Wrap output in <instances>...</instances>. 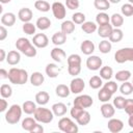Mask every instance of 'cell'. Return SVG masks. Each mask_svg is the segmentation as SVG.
<instances>
[{
	"instance_id": "1",
	"label": "cell",
	"mask_w": 133,
	"mask_h": 133,
	"mask_svg": "<svg viewBox=\"0 0 133 133\" xmlns=\"http://www.w3.org/2000/svg\"><path fill=\"white\" fill-rule=\"evenodd\" d=\"M16 48L27 57H34L36 55L35 46L26 37H19L16 41Z\"/></svg>"
},
{
	"instance_id": "2",
	"label": "cell",
	"mask_w": 133,
	"mask_h": 133,
	"mask_svg": "<svg viewBox=\"0 0 133 133\" xmlns=\"http://www.w3.org/2000/svg\"><path fill=\"white\" fill-rule=\"evenodd\" d=\"M8 80L12 84L22 85L25 84L28 80V74L24 69L11 68L8 71Z\"/></svg>"
},
{
	"instance_id": "3",
	"label": "cell",
	"mask_w": 133,
	"mask_h": 133,
	"mask_svg": "<svg viewBox=\"0 0 133 133\" xmlns=\"http://www.w3.org/2000/svg\"><path fill=\"white\" fill-rule=\"evenodd\" d=\"M22 112H23V109H22V107L20 105H18V104L11 105L10 108L5 113V121H6V123H8L9 125L18 124L20 122V119H21Z\"/></svg>"
},
{
	"instance_id": "4",
	"label": "cell",
	"mask_w": 133,
	"mask_h": 133,
	"mask_svg": "<svg viewBox=\"0 0 133 133\" xmlns=\"http://www.w3.org/2000/svg\"><path fill=\"white\" fill-rule=\"evenodd\" d=\"M33 115H34V118L37 122L43 123V124L51 123L53 121V117H54V113H53L52 110H50L48 108H45V107H42V106L36 108Z\"/></svg>"
},
{
	"instance_id": "5",
	"label": "cell",
	"mask_w": 133,
	"mask_h": 133,
	"mask_svg": "<svg viewBox=\"0 0 133 133\" xmlns=\"http://www.w3.org/2000/svg\"><path fill=\"white\" fill-rule=\"evenodd\" d=\"M114 60L117 63H124L126 61H133V48L126 47L117 50L114 54Z\"/></svg>"
},
{
	"instance_id": "6",
	"label": "cell",
	"mask_w": 133,
	"mask_h": 133,
	"mask_svg": "<svg viewBox=\"0 0 133 133\" xmlns=\"http://www.w3.org/2000/svg\"><path fill=\"white\" fill-rule=\"evenodd\" d=\"M58 128L65 133H77L79 130L78 126L69 117H61L58 122Z\"/></svg>"
},
{
	"instance_id": "7",
	"label": "cell",
	"mask_w": 133,
	"mask_h": 133,
	"mask_svg": "<svg viewBox=\"0 0 133 133\" xmlns=\"http://www.w3.org/2000/svg\"><path fill=\"white\" fill-rule=\"evenodd\" d=\"M73 104H74V106H77L79 108L85 109V108L90 107L94 104V100L88 95H81V96H78L77 98H75Z\"/></svg>"
},
{
	"instance_id": "8",
	"label": "cell",
	"mask_w": 133,
	"mask_h": 133,
	"mask_svg": "<svg viewBox=\"0 0 133 133\" xmlns=\"http://www.w3.org/2000/svg\"><path fill=\"white\" fill-rule=\"evenodd\" d=\"M53 16L57 19V20H62L65 15H66V10H65V5L61 2H54L51 6Z\"/></svg>"
},
{
	"instance_id": "9",
	"label": "cell",
	"mask_w": 133,
	"mask_h": 133,
	"mask_svg": "<svg viewBox=\"0 0 133 133\" xmlns=\"http://www.w3.org/2000/svg\"><path fill=\"white\" fill-rule=\"evenodd\" d=\"M102 59L97 55H90L86 59V66L90 71H98L102 66Z\"/></svg>"
},
{
	"instance_id": "10",
	"label": "cell",
	"mask_w": 133,
	"mask_h": 133,
	"mask_svg": "<svg viewBox=\"0 0 133 133\" xmlns=\"http://www.w3.org/2000/svg\"><path fill=\"white\" fill-rule=\"evenodd\" d=\"M84 87H85V83L82 78L76 77L71 81L70 89H71L72 94H80L81 91H83Z\"/></svg>"
},
{
	"instance_id": "11",
	"label": "cell",
	"mask_w": 133,
	"mask_h": 133,
	"mask_svg": "<svg viewBox=\"0 0 133 133\" xmlns=\"http://www.w3.org/2000/svg\"><path fill=\"white\" fill-rule=\"evenodd\" d=\"M32 44L36 48H46L49 45V38L45 33H37L33 36Z\"/></svg>"
},
{
	"instance_id": "12",
	"label": "cell",
	"mask_w": 133,
	"mask_h": 133,
	"mask_svg": "<svg viewBox=\"0 0 133 133\" xmlns=\"http://www.w3.org/2000/svg\"><path fill=\"white\" fill-rule=\"evenodd\" d=\"M107 127H108V130L112 133H118L123 130L124 128V123L123 121L118 119V118H110L108 121V124H107Z\"/></svg>"
},
{
	"instance_id": "13",
	"label": "cell",
	"mask_w": 133,
	"mask_h": 133,
	"mask_svg": "<svg viewBox=\"0 0 133 133\" xmlns=\"http://www.w3.org/2000/svg\"><path fill=\"white\" fill-rule=\"evenodd\" d=\"M101 113L102 115L105 117V118H111L114 113H115V109H114V106L108 102L104 103L102 106H101Z\"/></svg>"
},
{
	"instance_id": "14",
	"label": "cell",
	"mask_w": 133,
	"mask_h": 133,
	"mask_svg": "<svg viewBox=\"0 0 133 133\" xmlns=\"http://www.w3.org/2000/svg\"><path fill=\"white\" fill-rule=\"evenodd\" d=\"M18 17L20 19V21H22L23 23H26V22H30L32 17H33V12L30 8L28 7H23L19 10L18 12Z\"/></svg>"
},
{
	"instance_id": "15",
	"label": "cell",
	"mask_w": 133,
	"mask_h": 133,
	"mask_svg": "<svg viewBox=\"0 0 133 133\" xmlns=\"http://www.w3.org/2000/svg\"><path fill=\"white\" fill-rule=\"evenodd\" d=\"M80 50L85 55H91L94 53V51H95V44L89 39H85V41H83L81 43Z\"/></svg>"
},
{
	"instance_id": "16",
	"label": "cell",
	"mask_w": 133,
	"mask_h": 133,
	"mask_svg": "<svg viewBox=\"0 0 133 133\" xmlns=\"http://www.w3.org/2000/svg\"><path fill=\"white\" fill-rule=\"evenodd\" d=\"M112 30H113V26L108 23V24H105V25H100L98 27V30L97 31H98L99 36H101L103 38H107V37L109 38Z\"/></svg>"
},
{
	"instance_id": "17",
	"label": "cell",
	"mask_w": 133,
	"mask_h": 133,
	"mask_svg": "<svg viewBox=\"0 0 133 133\" xmlns=\"http://www.w3.org/2000/svg\"><path fill=\"white\" fill-rule=\"evenodd\" d=\"M65 56H66L65 52L61 48H59V47L53 48L51 50V58L54 61H56V62H61L65 58Z\"/></svg>"
},
{
	"instance_id": "18",
	"label": "cell",
	"mask_w": 133,
	"mask_h": 133,
	"mask_svg": "<svg viewBox=\"0 0 133 133\" xmlns=\"http://www.w3.org/2000/svg\"><path fill=\"white\" fill-rule=\"evenodd\" d=\"M21 60V54L16 51V50H11L7 53V56H6V61L8 64L10 65H16L20 62Z\"/></svg>"
},
{
	"instance_id": "19",
	"label": "cell",
	"mask_w": 133,
	"mask_h": 133,
	"mask_svg": "<svg viewBox=\"0 0 133 133\" xmlns=\"http://www.w3.org/2000/svg\"><path fill=\"white\" fill-rule=\"evenodd\" d=\"M16 23V15L14 12H5L1 17V24L4 26L11 27Z\"/></svg>"
},
{
	"instance_id": "20",
	"label": "cell",
	"mask_w": 133,
	"mask_h": 133,
	"mask_svg": "<svg viewBox=\"0 0 133 133\" xmlns=\"http://www.w3.org/2000/svg\"><path fill=\"white\" fill-rule=\"evenodd\" d=\"M45 71H46V74L50 78H56L59 75V73L61 72V69L58 68V65L55 63H48Z\"/></svg>"
},
{
	"instance_id": "21",
	"label": "cell",
	"mask_w": 133,
	"mask_h": 133,
	"mask_svg": "<svg viewBox=\"0 0 133 133\" xmlns=\"http://www.w3.org/2000/svg\"><path fill=\"white\" fill-rule=\"evenodd\" d=\"M45 81V77L41 72H33L30 76V83L33 86H41Z\"/></svg>"
},
{
	"instance_id": "22",
	"label": "cell",
	"mask_w": 133,
	"mask_h": 133,
	"mask_svg": "<svg viewBox=\"0 0 133 133\" xmlns=\"http://www.w3.org/2000/svg\"><path fill=\"white\" fill-rule=\"evenodd\" d=\"M52 43L55 45V46H61L65 43L66 41V34L63 33L62 31H57L53 34L52 36Z\"/></svg>"
},
{
	"instance_id": "23",
	"label": "cell",
	"mask_w": 133,
	"mask_h": 133,
	"mask_svg": "<svg viewBox=\"0 0 133 133\" xmlns=\"http://www.w3.org/2000/svg\"><path fill=\"white\" fill-rule=\"evenodd\" d=\"M52 111L54 113V115L56 116H62L66 113V106L65 104L61 103V102H58V103H55L52 105Z\"/></svg>"
},
{
	"instance_id": "24",
	"label": "cell",
	"mask_w": 133,
	"mask_h": 133,
	"mask_svg": "<svg viewBox=\"0 0 133 133\" xmlns=\"http://www.w3.org/2000/svg\"><path fill=\"white\" fill-rule=\"evenodd\" d=\"M55 94L59 98H66L71 94V89L65 84H58L56 86V88H55Z\"/></svg>"
},
{
	"instance_id": "25",
	"label": "cell",
	"mask_w": 133,
	"mask_h": 133,
	"mask_svg": "<svg viewBox=\"0 0 133 133\" xmlns=\"http://www.w3.org/2000/svg\"><path fill=\"white\" fill-rule=\"evenodd\" d=\"M49 100H50V96L47 91H38L35 95V102L41 106L46 105L49 102Z\"/></svg>"
},
{
	"instance_id": "26",
	"label": "cell",
	"mask_w": 133,
	"mask_h": 133,
	"mask_svg": "<svg viewBox=\"0 0 133 133\" xmlns=\"http://www.w3.org/2000/svg\"><path fill=\"white\" fill-rule=\"evenodd\" d=\"M36 27L39 29V30H47L48 28H50L51 26V21L49 18L47 17H41L36 20V23H35Z\"/></svg>"
},
{
	"instance_id": "27",
	"label": "cell",
	"mask_w": 133,
	"mask_h": 133,
	"mask_svg": "<svg viewBox=\"0 0 133 133\" xmlns=\"http://www.w3.org/2000/svg\"><path fill=\"white\" fill-rule=\"evenodd\" d=\"M81 29L83 32L87 33V34H90V33H94L96 30H98V26L96 23L91 22V21H85L82 25H81Z\"/></svg>"
},
{
	"instance_id": "28",
	"label": "cell",
	"mask_w": 133,
	"mask_h": 133,
	"mask_svg": "<svg viewBox=\"0 0 133 133\" xmlns=\"http://www.w3.org/2000/svg\"><path fill=\"white\" fill-rule=\"evenodd\" d=\"M36 119L35 118H32V117H26L22 121V128L25 130V131H28V132H31L32 129L35 127L36 125Z\"/></svg>"
},
{
	"instance_id": "29",
	"label": "cell",
	"mask_w": 133,
	"mask_h": 133,
	"mask_svg": "<svg viewBox=\"0 0 133 133\" xmlns=\"http://www.w3.org/2000/svg\"><path fill=\"white\" fill-rule=\"evenodd\" d=\"M124 37V33H123V30L119 29V28H113L110 36H109V41L111 43H118L123 39Z\"/></svg>"
},
{
	"instance_id": "30",
	"label": "cell",
	"mask_w": 133,
	"mask_h": 133,
	"mask_svg": "<svg viewBox=\"0 0 133 133\" xmlns=\"http://www.w3.org/2000/svg\"><path fill=\"white\" fill-rule=\"evenodd\" d=\"M74 30H75V23L73 21L66 20V21L62 22V24H61V31L63 33H65L68 35V34L73 33Z\"/></svg>"
},
{
	"instance_id": "31",
	"label": "cell",
	"mask_w": 133,
	"mask_h": 133,
	"mask_svg": "<svg viewBox=\"0 0 133 133\" xmlns=\"http://www.w3.org/2000/svg\"><path fill=\"white\" fill-rule=\"evenodd\" d=\"M36 105L33 101H25L22 105V109L23 112H25L26 114H33L34 111L36 110Z\"/></svg>"
},
{
	"instance_id": "32",
	"label": "cell",
	"mask_w": 133,
	"mask_h": 133,
	"mask_svg": "<svg viewBox=\"0 0 133 133\" xmlns=\"http://www.w3.org/2000/svg\"><path fill=\"white\" fill-rule=\"evenodd\" d=\"M90 118H91V116H90V113L88 112V111H86V110H83L82 111V113L76 118V121H77V123H78V125H81V126H86L87 124H89V122H90Z\"/></svg>"
},
{
	"instance_id": "33",
	"label": "cell",
	"mask_w": 133,
	"mask_h": 133,
	"mask_svg": "<svg viewBox=\"0 0 133 133\" xmlns=\"http://www.w3.org/2000/svg\"><path fill=\"white\" fill-rule=\"evenodd\" d=\"M112 95H113V94L110 92L108 89H106L105 87H102V88L100 89V91L98 92V98H99V100H100L101 102L106 103V102H108V101L111 99Z\"/></svg>"
},
{
	"instance_id": "34",
	"label": "cell",
	"mask_w": 133,
	"mask_h": 133,
	"mask_svg": "<svg viewBox=\"0 0 133 133\" xmlns=\"http://www.w3.org/2000/svg\"><path fill=\"white\" fill-rule=\"evenodd\" d=\"M110 22L114 28H119L124 24V17L121 14H113L110 18Z\"/></svg>"
},
{
	"instance_id": "35",
	"label": "cell",
	"mask_w": 133,
	"mask_h": 133,
	"mask_svg": "<svg viewBox=\"0 0 133 133\" xmlns=\"http://www.w3.org/2000/svg\"><path fill=\"white\" fill-rule=\"evenodd\" d=\"M114 77H115V79L117 81L125 82V81H128L131 78V72L128 71V70H122V71L116 72V74L114 75Z\"/></svg>"
},
{
	"instance_id": "36",
	"label": "cell",
	"mask_w": 133,
	"mask_h": 133,
	"mask_svg": "<svg viewBox=\"0 0 133 133\" xmlns=\"http://www.w3.org/2000/svg\"><path fill=\"white\" fill-rule=\"evenodd\" d=\"M34 7L38 10V11H42V12H47L50 10V4L45 1V0H36L34 2Z\"/></svg>"
},
{
	"instance_id": "37",
	"label": "cell",
	"mask_w": 133,
	"mask_h": 133,
	"mask_svg": "<svg viewBox=\"0 0 133 133\" xmlns=\"http://www.w3.org/2000/svg\"><path fill=\"white\" fill-rule=\"evenodd\" d=\"M112 75H113V70H112V68H110V66H108V65L101 68V70H100V77H101L102 79H105V80L108 81V80L111 79Z\"/></svg>"
},
{
	"instance_id": "38",
	"label": "cell",
	"mask_w": 133,
	"mask_h": 133,
	"mask_svg": "<svg viewBox=\"0 0 133 133\" xmlns=\"http://www.w3.org/2000/svg\"><path fill=\"white\" fill-rule=\"evenodd\" d=\"M96 22L97 24L100 26V25H105V24H108L110 22V17L104 12V11H101L99 12L97 16H96Z\"/></svg>"
},
{
	"instance_id": "39",
	"label": "cell",
	"mask_w": 133,
	"mask_h": 133,
	"mask_svg": "<svg viewBox=\"0 0 133 133\" xmlns=\"http://www.w3.org/2000/svg\"><path fill=\"white\" fill-rule=\"evenodd\" d=\"M111 48H112V45H111V42L110 41H107V39H103L100 42L99 44V51L103 54H107L111 51Z\"/></svg>"
},
{
	"instance_id": "40",
	"label": "cell",
	"mask_w": 133,
	"mask_h": 133,
	"mask_svg": "<svg viewBox=\"0 0 133 133\" xmlns=\"http://www.w3.org/2000/svg\"><path fill=\"white\" fill-rule=\"evenodd\" d=\"M119 91L122 92V95L124 96H129L133 92V84L129 81H125L121 87H119Z\"/></svg>"
},
{
	"instance_id": "41",
	"label": "cell",
	"mask_w": 133,
	"mask_h": 133,
	"mask_svg": "<svg viewBox=\"0 0 133 133\" xmlns=\"http://www.w3.org/2000/svg\"><path fill=\"white\" fill-rule=\"evenodd\" d=\"M94 6L97 9L104 11L110 7V2L108 0H94Z\"/></svg>"
},
{
	"instance_id": "42",
	"label": "cell",
	"mask_w": 133,
	"mask_h": 133,
	"mask_svg": "<svg viewBox=\"0 0 133 133\" xmlns=\"http://www.w3.org/2000/svg\"><path fill=\"white\" fill-rule=\"evenodd\" d=\"M0 95L2 98H10L12 95V88L9 84H2L0 87Z\"/></svg>"
},
{
	"instance_id": "43",
	"label": "cell",
	"mask_w": 133,
	"mask_h": 133,
	"mask_svg": "<svg viewBox=\"0 0 133 133\" xmlns=\"http://www.w3.org/2000/svg\"><path fill=\"white\" fill-rule=\"evenodd\" d=\"M103 84V81H102V78L100 76H92L90 79H89V86L94 89H98L102 86Z\"/></svg>"
},
{
	"instance_id": "44",
	"label": "cell",
	"mask_w": 133,
	"mask_h": 133,
	"mask_svg": "<svg viewBox=\"0 0 133 133\" xmlns=\"http://www.w3.org/2000/svg\"><path fill=\"white\" fill-rule=\"evenodd\" d=\"M23 31L26 33V34H34L35 33V30H36V25H34L33 23L31 22H26L23 24V27H22Z\"/></svg>"
},
{
	"instance_id": "45",
	"label": "cell",
	"mask_w": 133,
	"mask_h": 133,
	"mask_svg": "<svg viewBox=\"0 0 133 133\" xmlns=\"http://www.w3.org/2000/svg\"><path fill=\"white\" fill-rule=\"evenodd\" d=\"M121 11H122V15L125 16V17H131V16H133V4H131V3H125L124 5H122Z\"/></svg>"
},
{
	"instance_id": "46",
	"label": "cell",
	"mask_w": 133,
	"mask_h": 133,
	"mask_svg": "<svg viewBox=\"0 0 133 133\" xmlns=\"http://www.w3.org/2000/svg\"><path fill=\"white\" fill-rule=\"evenodd\" d=\"M81 57L78 54H71L68 57V65H80Z\"/></svg>"
},
{
	"instance_id": "47",
	"label": "cell",
	"mask_w": 133,
	"mask_h": 133,
	"mask_svg": "<svg viewBox=\"0 0 133 133\" xmlns=\"http://www.w3.org/2000/svg\"><path fill=\"white\" fill-rule=\"evenodd\" d=\"M85 15L83 12H80V11H77L75 14H73L72 16V21L75 23V24H83L85 22Z\"/></svg>"
},
{
	"instance_id": "48",
	"label": "cell",
	"mask_w": 133,
	"mask_h": 133,
	"mask_svg": "<svg viewBox=\"0 0 133 133\" xmlns=\"http://www.w3.org/2000/svg\"><path fill=\"white\" fill-rule=\"evenodd\" d=\"M125 103H126V99L123 96H117L113 99V106L117 109H124Z\"/></svg>"
},
{
	"instance_id": "49",
	"label": "cell",
	"mask_w": 133,
	"mask_h": 133,
	"mask_svg": "<svg viewBox=\"0 0 133 133\" xmlns=\"http://www.w3.org/2000/svg\"><path fill=\"white\" fill-rule=\"evenodd\" d=\"M124 109L128 115H133V99H126Z\"/></svg>"
},
{
	"instance_id": "50",
	"label": "cell",
	"mask_w": 133,
	"mask_h": 133,
	"mask_svg": "<svg viewBox=\"0 0 133 133\" xmlns=\"http://www.w3.org/2000/svg\"><path fill=\"white\" fill-rule=\"evenodd\" d=\"M68 72L72 76H77L81 72V64L80 65H68Z\"/></svg>"
},
{
	"instance_id": "51",
	"label": "cell",
	"mask_w": 133,
	"mask_h": 133,
	"mask_svg": "<svg viewBox=\"0 0 133 133\" xmlns=\"http://www.w3.org/2000/svg\"><path fill=\"white\" fill-rule=\"evenodd\" d=\"M103 87H105L106 89H108L110 92L114 94L117 90V83L114 82V81H107V83H105Z\"/></svg>"
},
{
	"instance_id": "52",
	"label": "cell",
	"mask_w": 133,
	"mask_h": 133,
	"mask_svg": "<svg viewBox=\"0 0 133 133\" xmlns=\"http://www.w3.org/2000/svg\"><path fill=\"white\" fill-rule=\"evenodd\" d=\"M79 5H80L79 0H65V6L69 9H72V10L77 9L79 8Z\"/></svg>"
},
{
	"instance_id": "53",
	"label": "cell",
	"mask_w": 133,
	"mask_h": 133,
	"mask_svg": "<svg viewBox=\"0 0 133 133\" xmlns=\"http://www.w3.org/2000/svg\"><path fill=\"white\" fill-rule=\"evenodd\" d=\"M83 110H84V109H82V108H79V107H77V106H73L72 109H71V116L76 119V118L82 113Z\"/></svg>"
},
{
	"instance_id": "54",
	"label": "cell",
	"mask_w": 133,
	"mask_h": 133,
	"mask_svg": "<svg viewBox=\"0 0 133 133\" xmlns=\"http://www.w3.org/2000/svg\"><path fill=\"white\" fill-rule=\"evenodd\" d=\"M7 37V30L4 27V25L0 26V41H4Z\"/></svg>"
},
{
	"instance_id": "55",
	"label": "cell",
	"mask_w": 133,
	"mask_h": 133,
	"mask_svg": "<svg viewBox=\"0 0 133 133\" xmlns=\"http://www.w3.org/2000/svg\"><path fill=\"white\" fill-rule=\"evenodd\" d=\"M7 106H8V103L5 100V98L0 99V112H4L7 108Z\"/></svg>"
},
{
	"instance_id": "56",
	"label": "cell",
	"mask_w": 133,
	"mask_h": 133,
	"mask_svg": "<svg viewBox=\"0 0 133 133\" xmlns=\"http://www.w3.org/2000/svg\"><path fill=\"white\" fill-rule=\"evenodd\" d=\"M43 132H44V128H43V126L36 124L35 127L32 129V131H31L30 133H43Z\"/></svg>"
},
{
	"instance_id": "57",
	"label": "cell",
	"mask_w": 133,
	"mask_h": 133,
	"mask_svg": "<svg viewBox=\"0 0 133 133\" xmlns=\"http://www.w3.org/2000/svg\"><path fill=\"white\" fill-rule=\"evenodd\" d=\"M0 79H8V72L5 69H0Z\"/></svg>"
},
{
	"instance_id": "58",
	"label": "cell",
	"mask_w": 133,
	"mask_h": 133,
	"mask_svg": "<svg viewBox=\"0 0 133 133\" xmlns=\"http://www.w3.org/2000/svg\"><path fill=\"white\" fill-rule=\"evenodd\" d=\"M6 54H5V51L4 49H0V61H3L4 59H6Z\"/></svg>"
},
{
	"instance_id": "59",
	"label": "cell",
	"mask_w": 133,
	"mask_h": 133,
	"mask_svg": "<svg viewBox=\"0 0 133 133\" xmlns=\"http://www.w3.org/2000/svg\"><path fill=\"white\" fill-rule=\"evenodd\" d=\"M128 124L131 128H133V115H129V119H128Z\"/></svg>"
},
{
	"instance_id": "60",
	"label": "cell",
	"mask_w": 133,
	"mask_h": 133,
	"mask_svg": "<svg viewBox=\"0 0 133 133\" xmlns=\"http://www.w3.org/2000/svg\"><path fill=\"white\" fill-rule=\"evenodd\" d=\"M11 0H0V2L2 3V4H6V3H9Z\"/></svg>"
},
{
	"instance_id": "61",
	"label": "cell",
	"mask_w": 133,
	"mask_h": 133,
	"mask_svg": "<svg viewBox=\"0 0 133 133\" xmlns=\"http://www.w3.org/2000/svg\"><path fill=\"white\" fill-rule=\"evenodd\" d=\"M110 3H114V4H116V3H118V2H121V0H108Z\"/></svg>"
},
{
	"instance_id": "62",
	"label": "cell",
	"mask_w": 133,
	"mask_h": 133,
	"mask_svg": "<svg viewBox=\"0 0 133 133\" xmlns=\"http://www.w3.org/2000/svg\"><path fill=\"white\" fill-rule=\"evenodd\" d=\"M129 1V3H131V4H133V0H128Z\"/></svg>"
},
{
	"instance_id": "63",
	"label": "cell",
	"mask_w": 133,
	"mask_h": 133,
	"mask_svg": "<svg viewBox=\"0 0 133 133\" xmlns=\"http://www.w3.org/2000/svg\"><path fill=\"white\" fill-rule=\"evenodd\" d=\"M132 84H133V81H132Z\"/></svg>"
}]
</instances>
